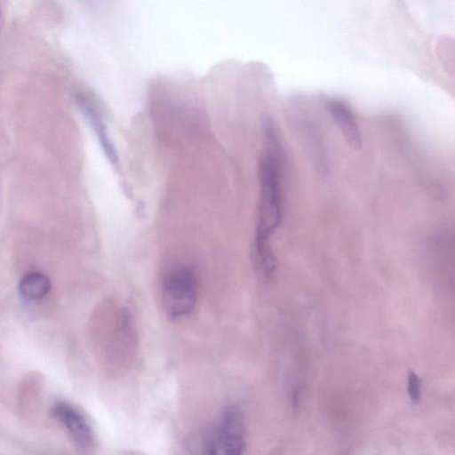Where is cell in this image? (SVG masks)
<instances>
[{"label": "cell", "mask_w": 455, "mask_h": 455, "mask_svg": "<svg viewBox=\"0 0 455 455\" xmlns=\"http://www.w3.org/2000/svg\"><path fill=\"white\" fill-rule=\"evenodd\" d=\"M198 292L195 271L188 267H176L167 274L162 288V300L166 314L180 318L190 314Z\"/></svg>", "instance_id": "obj_2"}, {"label": "cell", "mask_w": 455, "mask_h": 455, "mask_svg": "<svg viewBox=\"0 0 455 455\" xmlns=\"http://www.w3.org/2000/svg\"><path fill=\"white\" fill-rule=\"evenodd\" d=\"M245 447L243 414L237 408H228L206 434L204 449L213 455H239L243 453Z\"/></svg>", "instance_id": "obj_3"}, {"label": "cell", "mask_w": 455, "mask_h": 455, "mask_svg": "<svg viewBox=\"0 0 455 455\" xmlns=\"http://www.w3.org/2000/svg\"><path fill=\"white\" fill-rule=\"evenodd\" d=\"M51 283L46 275L38 272L28 273L20 282V292L29 299L44 297L50 291Z\"/></svg>", "instance_id": "obj_7"}, {"label": "cell", "mask_w": 455, "mask_h": 455, "mask_svg": "<svg viewBox=\"0 0 455 455\" xmlns=\"http://www.w3.org/2000/svg\"><path fill=\"white\" fill-rule=\"evenodd\" d=\"M280 148H270L259 161V204L254 251L270 249L269 238L282 219Z\"/></svg>", "instance_id": "obj_1"}, {"label": "cell", "mask_w": 455, "mask_h": 455, "mask_svg": "<svg viewBox=\"0 0 455 455\" xmlns=\"http://www.w3.org/2000/svg\"><path fill=\"white\" fill-rule=\"evenodd\" d=\"M329 111L347 142L355 149L362 146V137L357 121L350 108L340 100H331Z\"/></svg>", "instance_id": "obj_6"}, {"label": "cell", "mask_w": 455, "mask_h": 455, "mask_svg": "<svg viewBox=\"0 0 455 455\" xmlns=\"http://www.w3.org/2000/svg\"><path fill=\"white\" fill-rule=\"evenodd\" d=\"M52 413L63 424L77 446L82 449H90L93 446V432L84 417L75 408L60 403L52 408Z\"/></svg>", "instance_id": "obj_5"}, {"label": "cell", "mask_w": 455, "mask_h": 455, "mask_svg": "<svg viewBox=\"0 0 455 455\" xmlns=\"http://www.w3.org/2000/svg\"><path fill=\"white\" fill-rule=\"evenodd\" d=\"M407 390L411 401L418 403L421 398L422 382L414 371H409Z\"/></svg>", "instance_id": "obj_8"}, {"label": "cell", "mask_w": 455, "mask_h": 455, "mask_svg": "<svg viewBox=\"0 0 455 455\" xmlns=\"http://www.w3.org/2000/svg\"><path fill=\"white\" fill-rule=\"evenodd\" d=\"M0 14H1V12H0Z\"/></svg>", "instance_id": "obj_9"}, {"label": "cell", "mask_w": 455, "mask_h": 455, "mask_svg": "<svg viewBox=\"0 0 455 455\" xmlns=\"http://www.w3.org/2000/svg\"><path fill=\"white\" fill-rule=\"evenodd\" d=\"M76 100L82 113L92 127L108 161L115 169H118L119 157L116 147L109 137L108 130L102 119V116L97 107H95L93 100L87 94L82 92L76 94Z\"/></svg>", "instance_id": "obj_4"}]
</instances>
